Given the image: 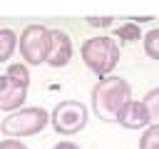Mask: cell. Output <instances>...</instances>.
Segmentation results:
<instances>
[{
    "mask_svg": "<svg viewBox=\"0 0 159 149\" xmlns=\"http://www.w3.org/2000/svg\"><path fill=\"white\" fill-rule=\"evenodd\" d=\"M132 87L124 77H102L92 87V107L99 114V119H114L124 102H129Z\"/></svg>",
    "mask_w": 159,
    "mask_h": 149,
    "instance_id": "obj_1",
    "label": "cell"
},
{
    "mask_svg": "<svg viewBox=\"0 0 159 149\" xmlns=\"http://www.w3.org/2000/svg\"><path fill=\"white\" fill-rule=\"evenodd\" d=\"M82 60L97 77H109L119 62V45L114 37H89L82 45Z\"/></svg>",
    "mask_w": 159,
    "mask_h": 149,
    "instance_id": "obj_2",
    "label": "cell"
},
{
    "mask_svg": "<svg viewBox=\"0 0 159 149\" xmlns=\"http://www.w3.org/2000/svg\"><path fill=\"white\" fill-rule=\"evenodd\" d=\"M47 122H50V114L42 107H20L2 119L0 132L10 139H20V137H30V134L42 132L47 127Z\"/></svg>",
    "mask_w": 159,
    "mask_h": 149,
    "instance_id": "obj_3",
    "label": "cell"
},
{
    "mask_svg": "<svg viewBox=\"0 0 159 149\" xmlns=\"http://www.w3.org/2000/svg\"><path fill=\"white\" fill-rule=\"evenodd\" d=\"M87 117H89V112H87V107L82 102L65 99L52 109L50 122L57 129V134H77V132H82L87 127Z\"/></svg>",
    "mask_w": 159,
    "mask_h": 149,
    "instance_id": "obj_4",
    "label": "cell"
},
{
    "mask_svg": "<svg viewBox=\"0 0 159 149\" xmlns=\"http://www.w3.org/2000/svg\"><path fill=\"white\" fill-rule=\"evenodd\" d=\"M47 27L27 25L20 35V55L27 65H40L47 57Z\"/></svg>",
    "mask_w": 159,
    "mask_h": 149,
    "instance_id": "obj_5",
    "label": "cell"
},
{
    "mask_svg": "<svg viewBox=\"0 0 159 149\" xmlns=\"http://www.w3.org/2000/svg\"><path fill=\"white\" fill-rule=\"evenodd\" d=\"M72 57V40L62 30H50L47 32V57L45 62L52 67H65Z\"/></svg>",
    "mask_w": 159,
    "mask_h": 149,
    "instance_id": "obj_6",
    "label": "cell"
},
{
    "mask_svg": "<svg viewBox=\"0 0 159 149\" xmlns=\"http://www.w3.org/2000/svg\"><path fill=\"white\" fill-rule=\"evenodd\" d=\"M114 122H119L122 127L127 129H147L149 127V114L144 109V102H137V99H129L122 104V109L117 112Z\"/></svg>",
    "mask_w": 159,
    "mask_h": 149,
    "instance_id": "obj_7",
    "label": "cell"
},
{
    "mask_svg": "<svg viewBox=\"0 0 159 149\" xmlns=\"http://www.w3.org/2000/svg\"><path fill=\"white\" fill-rule=\"evenodd\" d=\"M25 97H27V87H20L10 77L0 74V109L2 112L20 109V104L25 102Z\"/></svg>",
    "mask_w": 159,
    "mask_h": 149,
    "instance_id": "obj_8",
    "label": "cell"
},
{
    "mask_svg": "<svg viewBox=\"0 0 159 149\" xmlns=\"http://www.w3.org/2000/svg\"><path fill=\"white\" fill-rule=\"evenodd\" d=\"M15 47H17V35L12 32V30H0V62H7L10 60V55L15 52Z\"/></svg>",
    "mask_w": 159,
    "mask_h": 149,
    "instance_id": "obj_9",
    "label": "cell"
},
{
    "mask_svg": "<svg viewBox=\"0 0 159 149\" xmlns=\"http://www.w3.org/2000/svg\"><path fill=\"white\" fill-rule=\"evenodd\" d=\"M142 102H144V109H147V114H149V124L159 127V87H157V89H149Z\"/></svg>",
    "mask_w": 159,
    "mask_h": 149,
    "instance_id": "obj_10",
    "label": "cell"
},
{
    "mask_svg": "<svg viewBox=\"0 0 159 149\" xmlns=\"http://www.w3.org/2000/svg\"><path fill=\"white\" fill-rule=\"evenodd\" d=\"M5 77H10V79H12L15 84H20V87H27V84H30V72H27V65H20V62L7 65Z\"/></svg>",
    "mask_w": 159,
    "mask_h": 149,
    "instance_id": "obj_11",
    "label": "cell"
},
{
    "mask_svg": "<svg viewBox=\"0 0 159 149\" xmlns=\"http://www.w3.org/2000/svg\"><path fill=\"white\" fill-rule=\"evenodd\" d=\"M144 52L152 57V60H159V27H152L147 35H144Z\"/></svg>",
    "mask_w": 159,
    "mask_h": 149,
    "instance_id": "obj_12",
    "label": "cell"
},
{
    "mask_svg": "<svg viewBox=\"0 0 159 149\" xmlns=\"http://www.w3.org/2000/svg\"><path fill=\"white\" fill-rule=\"evenodd\" d=\"M139 149H159V127L149 124L139 139Z\"/></svg>",
    "mask_w": 159,
    "mask_h": 149,
    "instance_id": "obj_13",
    "label": "cell"
},
{
    "mask_svg": "<svg viewBox=\"0 0 159 149\" xmlns=\"http://www.w3.org/2000/svg\"><path fill=\"white\" fill-rule=\"evenodd\" d=\"M119 40H139V30L134 27V22H129V25H124V27H119Z\"/></svg>",
    "mask_w": 159,
    "mask_h": 149,
    "instance_id": "obj_14",
    "label": "cell"
},
{
    "mask_svg": "<svg viewBox=\"0 0 159 149\" xmlns=\"http://www.w3.org/2000/svg\"><path fill=\"white\" fill-rule=\"evenodd\" d=\"M0 149H27L20 139H2L0 142Z\"/></svg>",
    "mask_w": 159,
    "mask_h": 149,
    "instance_id": "obj_15",
    "label": "cell"
},
{
    "mask_svg": "<svg viewBox=\"0 0 159 149\" xmlns=\"http://www.w3.org/2000/svg\"><path fill=\"white\" fill-rule=\"evenodd\" d=\"M112 20L114 17H87V22L94 27H107V25H112Z\"/></svg>",
    "mask_w": 159,
    "mask_h": 149,
    "instance_id": "obj_16",
    "label": "cell"
},
{
    "mask_svg": "<svg viewBox=\"0 0 159 149\" xmlns=\"http://www.w3.org/2000/svg\"><path fill=\"white\" fill-rule=\"evenodd\" d=\"M52 149H80L77 144H72V142H57Z\"/></svg>",
    "mask_w": 159,
    "mask_h": 149,
    "instance_id": "obj_17",
    "label": "cell"
},
{
    "mask_svg": "<svg viewBox=\"0 0 159 149\" xmlns=\"http://www.w3.org/2000/svg\"><path fill=\"white\" fill-rule=\"evenodd\" d=\"M0 30H2V27H0Z\"/></svg>",
    "mask_w": 159,
    "mask_h": 149,
    "instance_id": "obj_18",
    "label": "cell"
}]
</instances>
